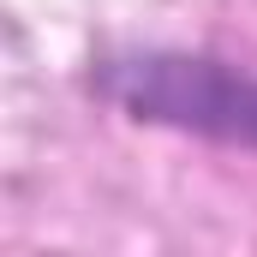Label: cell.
<instances>
[{
    "label": "cell",
    "instance_id": "1",
    "mask_svg": "<svg viewBox=\"0 0 257 257\" xmlns=\"http://www.w3.org/2000/svg\"><path fill=\"white\" fill-rule=\"evenodd\" d=\"M96 96L132 126H162L221 150H257V72L192 48H138L96 66Z\"/></svg>",
    "mask_w": 257,
    "mask_h": 257
}]
</instances>
